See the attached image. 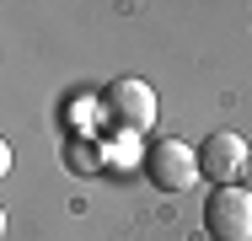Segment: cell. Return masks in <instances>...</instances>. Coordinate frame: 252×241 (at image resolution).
I'll list each match as a JSON object with an SVG mask.
<instances>
[{
	"instance_id": "1",
	"label": "cell",
	"mask_w": 252,
	"mask_h": 241,
	"mask_svg": "<svg viewBox=\"0 0 252 241\" xmlns=\"http://www.w3.org/2000/svg\"><path fill=\"white\" fill-rule=\"evenodd\" d=\"M140 166H145V182L161 193H188L199 182V150L183 140H151Z\"/></svg>"
},
{
	"instance_id": "5",
	"label": "cell",
	"mask_w": 252,
	"mask_h": 241,
	"mask_svg": "<svg viewBox=\"0 0 252 241\" xmlns=\"http://www.w3.org/2000/svg\"><path fill=\"white\" fill-rule=\"evenodd\" d=\"M236 188H247V193H252V161L242 166V177H236Z\"/></svg>"
},
{
	"instance_id": "3",
	"label": "cell",
	"mask_w": 252,
	"mask_h": 241,
	"mask_svg": "<svg viewBox=\"0 0 252 241\" xmlns=\"http://www.w3.org/2000/svg\"><path fill=\"white\" fill-rule=\"evenodd\" d=\"M102 113H107L118 129H129V134H145L156 123V91L145 81H134V75H118V81L102 91Z\"/></svg>"
},
{
	"instance_id": "4",
	"label": "cell",
	"mask_w": 252,
	"mask_h": 241,
	"mask_svg": "<svg viewBox=\"0 0 252 241\" xmlns=\"http://www.w3.org/2000/svg\"><path fill=\"white\" fill-rule=\"evenodd\" d=\"M247 140L242 134H231V129H220V134H209L199 150V172L215 182V188H231L236 177H242V166H247Z\"/></svg>"
},
{
	"instance_id": "2",
	"label": "cell",
	"mask_w": 252,
	"mask_h": 241,
	"mask_svg": "<svg viewBox=\"0 0 252 241\" xmlns=\"http://www.w3.org/2000/svg\"><path fill=\"white\" fill-rule=\"evenodd\" d=\"M204 236L209 241H252V193L247 188H215L204 198Z\"/></svg>"
}]
</instances>
